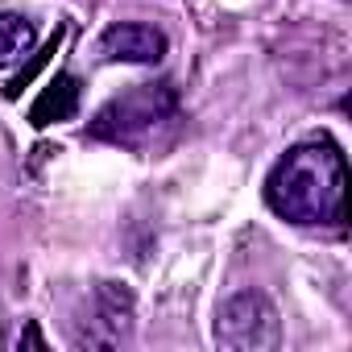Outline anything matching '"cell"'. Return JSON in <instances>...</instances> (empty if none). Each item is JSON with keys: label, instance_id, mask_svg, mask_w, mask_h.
I'll return each mask as SVG.
<instances>
[{"label": "cell", "instance_id": "1", "mask_svg": "<svg viewBox=\"0 0 352 352\" xmlns=\"http://www.w3.org/2000/svg\"><path fill=\"white\" fill-rule=\"evenodd\" d=\"M274 216L298 228H344L348 220V166L336 141L315 137L290 145L265 179Z\"/></svg>", "mask_w": 352, "mask_h": 352}, {"label": "cell", "instance_id": "2", "mask_svg": "<svg viewBox=\"0 0 352 352\" xmlns=\"http://www.w3.org/2000/svg\"><path fill=\"white\" fill-rule=\"evenodd\" d=\"M174 112H179V96H174L170 83H137L124 96L108 100L96 120L87 124V133L96 141H112V145H145Z\"/></svg>", "mask_w": 352, "mask_h": 352}, {"label": "cell", "instance_id": "3", "mask_svg": "<svg viewBox=\"0 0 352 352\" xmlns=\"http://www.w3.org/2000/svg\"><path fill=\"white\" fill-rule=\"evenodd\" d=\"M216 344L232 352H274L282 344V323L261 290H241L216 311Z\"/></svg>", "mask_w": 352, "mask_h": 352}, {"label": "cell", "instance_id": "4", "mask_svg": "<svg viewBox=\"0 0 352 352\" xmlns=\"http://www.w3.org/2000/svg\"><path fill=\"white\" fill-rule=\"evenodd\" d=\"M170 42L162 30L141 21H116L100 34V58L104 63H133V67H157L166 58Z\"/></svg>", "mask_w": 352, "mask_h": 352}, {"label": "cell", "instance_id": "5", "mask_svg": "<svg viewBox=\"0 0 352 352\" xmlns=\"http://www.w3.org/2000/svg\"><path fill=\"white\" fill-rule=\"evenodd\" d=\"M79 108V79L75 75H54L46 83V91L38 96V104L30 108V124L34 129H46V124H58V120H71Z\"/></svg>", "mask_w": 352, "mask_h": 352}, {"label": "cell", "instance_id": "6", "mask_svg": "<svg viewBox=\"0 0 352 352\" xmlns=\"http://www.w3.org/2000/svg\"><path fill=\"white\" fill-rule=\"evenodd\" d=\"M38 34L34 21H25L21 13H0V67H13L34 50Z\"/></svg>", "mask_w": 352, "mask_h": 352}, {"label": "cell", "instance_id": "7", "mask_svg": "<svg viewBox=\"0 0 352 352\" xmlns=\"http://www.w3.org/2000/svg\"><path fill=\"white\" fill-rule=\"evenodd\" d=\"M21 344H38V348H42V344H46V340H42V336H38V327H30V331H25V336H21Z\"/></svg>", "mask_w": 352, "mask_h": 352}]
</instances>
